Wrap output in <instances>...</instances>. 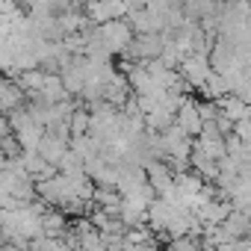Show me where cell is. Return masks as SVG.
<instances>
[{"label":"cell","mask_w":251,"mask_h":251,"mask_svg":"<svg viewBox=\"0 0 251 251\" xmlns=\"http://www.w3.org/2000/svg\"><path fill=\"white\" fill-rule=\"evenodd\" d=\"M213 74V65L207 56H198V53H189L183 62H180V77L192 86V89H204L207 80Z\"/></svg>","instance_id":"obj_1"},{"label":"cell","mask_w":251,"mask_h":251,"mask_svg":"<svg viewBox=\"0 0 251 251\" xmlns=\"http://www.w3.org/2000/svg\"><path fill=\"white\" fill-rule=\"evenodd\" d=\"M175 127H177L180 133H186V136H201L204 118H201V112H198V103H192V100H183V103H180V109H177V115H175Z\"/></svg>","instance_id":"obj_2"},{"label":"cell","mask_w":251,"mask_h":251,"mask_svg":"<svg viewBox=\"0 0 251 251\" xmlns=\"http://www.w3.org/2000/svg\"><path fill=\"white\" fill-rule=\"evenodd\" d=\"M219 112L230 121V124H239V121H251V103L239 100L236 95H225L222 100H216Z\"/></svg>","instance_id":"obj_3"}]
</instances>
